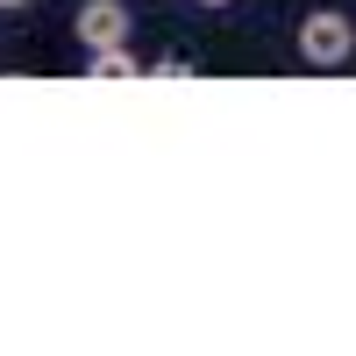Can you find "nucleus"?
Wrapping results in <instances>:
<instances>
[{"instance_id":"1","label":"nucleus","mask_w":356,"mask_h":356,"mask_svg":"<svg viewBox=\"0 0 356 356\" xmlns=\"http://www.w3.org/2000/svg\"><path fill=\"white\" fill-rule=\"evenodd\" d=\"M356 57V22L342 15V8H314L307 22H300V65H314V72H342Z\"/></svg>"},{"instance_id":"2","label":"nucleus","mask_w":356,"mask_h":356,"mask_svg":"<svg viewBox=\"0 0 356 356\" xmlns=\"http://www.w3.org/2000/svg\"><path fill=\"white\" fill-rule=\"evenodd\" d=\"M129 0H79V15H72V36L86 50H114V43H129Z\"/></svg>"},{"instance_id":"3","label":"nucleus","mask_w":356,"mask_h":356,"mask_svg":"<svg viewBox=\"0 0 356 356\" xmlns=\"http://www.w3.org/2000/svg\"><path fill=\"white\" fill-rule=\"evenodd\" d=\"M136 72H143V57H136L129 43H114V50H86V79H100V86L136 79Z\"/></svg>"},{"instance_id":"4","label":"nucleus","mask_w":356,"mask_h":356,"mask_svg":"<svg viewBox=\"0 0 356 356\" xmlns=\"http://www.w3.org/2000/svg\"><path fill=\"white\" fill-rule=\"evenodd\" d=\"M150 72H157V79H186V72H200V65H193V57H178V50H164Z\"/></svg>"},{"instance_id":"5","label":"nucleus","mask_w":356,"mask_h":356,"mask_svg":"<svg viewBox=\"0 0 356 356\" xmlns=\"http://www.w3.org/2000/svg\"><path fill=\"white\" fill-rule=\"evenodd\" d=\"M193 8H235V0H193Z\"/></svg>"},{"instance_id":"6","label":"nucleus","mask_w":356,"mask_h":356,"mask_svg":"<svg viewBox=\"0 0 356 356\" xmlns=\"http://www.w3.org/2000/svg\"><path fill=\"white\" fill-rule=\"evenodd\" d=\"M0 8H29V0H0Z\"/></svg>"}]
</instances>
